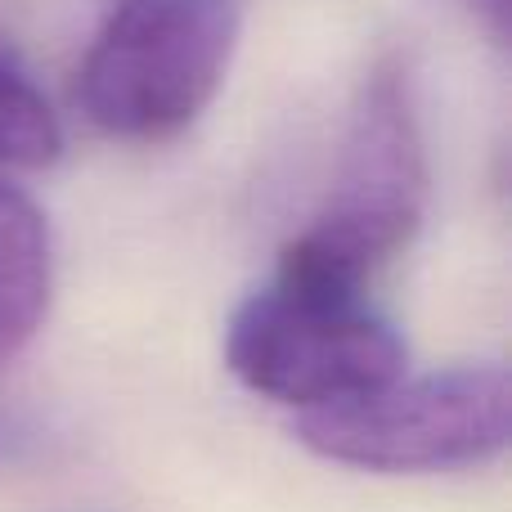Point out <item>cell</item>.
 Instances as JSON below:
<instances>
[{
    "instance_id": "4",
    "label": "cell",
    "mask_w": 512,
    "mask_h": 512,
    "mask_svg": "<svg viewBox=\"0 0 512 512\" xmlns=\"http://www.w3.org/2000/svg\"><path fill=\"white\" fill-rule=\"evenodd\" d=\"M508 373L499 364L423 373L346 400L333 409L297 414L292 432L310 454L360 472H450L477 468L508 445Z\"/></svg>"
},
{
    "instance_id": "2",
    "label": "cell",
    "mask_w": 512,
    "mask_h": 512,
    "mask_svg": "<svg viewBox=\"0 0 512 512\" xmlns=\"http://www.w3.org/2000/svg\"><path fill=\"white\" fill-rule=\"evenodd\" d=\"M243 27V0H117L77 72V108L108 140L162 144L207 113Z\"/></svg>"
},
{
    "instance_id": "5",
    "label": "cell",
    "mask_w": 512,
    "mask_h": 512,
    "mask_svg": "<svg viewBox=\"0 0 512 512\" xmlns=\"http://www.w3.org/2000/svg\"><path fill=\"white\" fill-rule=\"evenodd\" d=\"M54 288V248L45 212L0 180V364L36 337Z\"/></svg>"
},
{
    "instance_id": "6",
    "label": "cell",
    "mask_w": 512,
    "mask_h": 512,
    "mask_svg": "<svg viewBox=\"0 0 512 512\" xmlns=\"http://www.w3.org/2000/svg\"><path fill=\"white\" fill-rule=\"evenodd\" d=\"M63 153V126L27 68L0 45V167H50Z\"/></svg>"
},
{
    "instance_id": "3",
    "label": "cell",
    "mask_w": 512,
    "mask_h": 512,
    "mask_svg": "<svg viewBox=\"0 0 512 512\" xmlns=\"http://www.w3.org/2000/svg\"><path fill=\"white\" fill-rule=\"evenodd\" d=\"M405 337L369 292H333L274 274L234 306L225 364L256 396L297 414L333 409L405 373Z\"/></svg>"
},
{
    "instance_id": "7",
    "label": "cell",
    "mask_w": 512,
    "mask_h": 512,
    "mask_svg": "<svg viewBox=\"0 0 512 512\" xmlns=\"http://www.w3.org/2000/svg\"><path fill=\"white\" fill-rule=\"evenodd\" d=\"M23 445H27V427L18 423V418L9 414V409H0V463L14 459V454L23 450Z\"/></svg>"
},
{
    "instance_id": "8",
    "label": "cell",
    "mask_w": 512,
    "mask_h": 512,
    "mask_svg": "<svg viewBox=\"0 0 512 512\" xmlns=\"http://www.w3.org/2000/svg\"><path fill=\"white\" fill-rule=\"evenodd\" d=\"M481 14L490 18V27H495V36L508 32V0H477Z\"/></svg>"
},
{
    "instance_id": "1",
    "label": "cell",
    "mask_w": 512,
    "mask_h": 512,
    "mask_svg": "<svg viewBox=\"0 0 512 512\" xmlns=\"http://www.w3.org/2000/svg\"><path fill=\"white\" fill-rule=\"evenodd\" d=\"M427 149L414 86L400 59L369 68L346 122L324 207L279 252L274 274L333 292H369V279L414 243L427 216Z\"/></svg>"
}]
</instances>
